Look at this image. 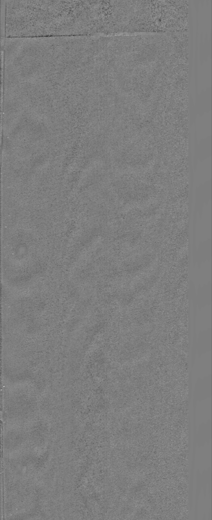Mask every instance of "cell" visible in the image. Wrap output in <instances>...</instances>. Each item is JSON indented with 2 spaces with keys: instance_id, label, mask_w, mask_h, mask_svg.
<instances>
[{
  "instance_id": "obj_1",
  "label": "cell",
  "mask_w": 212,
  "mask_h": 520,
  "mask_svg": "<svg viewBox=\"0 0 212 520\" xmlns=\"http://www.w3.org/2000/svg\"><path fill=\"white\" fill-rule=\"evenodd\" d=\"M22 38L93 36L100 29L97 1H24L17 16Z\"/></svg>"
}]
</instances>
